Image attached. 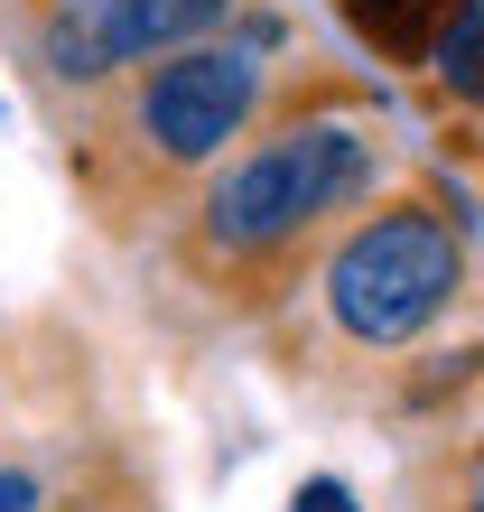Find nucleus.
<instances>
[{"instance_id":"nucleus-1","label":"nucleus","mask_w":484,"mask_h":512,"mask_svg":"<svg viewBox=\"0 0 484 512\" xmlns=\"http://www.w3.org/2000/svg\"><path fill=\"white\" fill-rule=\"evenodd\" d=\"M382 112L336 75H308L298 94L252 122V140L168 215L159 252L187 289H205L215 317H270L317 270L336 224L382 196Z\"/></svg>"},{"instance_id":"nucleus-2","label":"nucleus","mask_w":484,"mask_h":512,"mask_svg":"<svg viewBox=\"0 0 484 512\" xmlns=\"http://www.w3.org/2000/svg\"><path fill=\"white\" fill-rule=\"evenodd\" d=\"M280 47H289L280 19H233L215 38L168 47L149 66L112 75L103 94H84L75 140H66V168H75L84 205L112 233L140 224V215L168 224L270 112V94H280Z\"/></svg>"},{"instance_id":"nucleus-3","label":"nucleus","mask_w":484,"mask_h":512,"mask_svg":"<svg viewBox=\"0 0 484 512\" xmlns=\"http://www.w3.org/2000/svg\"><path fill=\"white\" fill-rule=\"evenodd\" d=\"M466 224L447 215V196L429 177H401L382 187L363 215L336 224V243L317 252V270L298 289L317 298V326L363 364H391V354L429 345L447 317L466 308Z\"/></svg>"},{"instance_id":"nucleus-4","label":"nucleus","mask_w":484,"mask_h":512,"mask_svg":"<svg viewBox=\"0 0 484 512\" xmlns=\"http://www.w3.org/2000/svg\"><path fill=\"white\" fill-rule=\"evenodd\" d=\"M233 19H242V0H75V10L28 19L19 47H28V66H38L47 94L84 103V94H103L112 75L149 66V56H168V47H196V38H215Z\"/></svg>"},{"instance_id":"nucleus-5","label":"nucleus","mask_w":484,"mask_h":512,"mask_svg":"<svg viewBox=\"0 0 484 512\" xmlns=\"http://www.w3.org/2000/svg\"><path fill=\"white\" fill-rule=\"evenodd\" d=\"M419 75L438 84V103L457 112V122H484V0H457V10H447V28L429 38V56H419Z\"/></svg>"},{"instance_id":"nucleus-6","label":"nucleus","mask_w":484,"mask_h":512,"mask_svg":"<svg viewBox=\"0 0 484 512\" xmlns=\"http://www.w3.org/2000/svg\"><path fill=\"white\" fill-rule=\"evenodd\" d=\"M447 10H457V0H336V19L382 56V66H419L429 38L447 28Z\"/></svg>"},{"instance_id":"nucleus-7","label":"nucleus","mask_w":484,"mask_h":512,"mask_svg":"<svg viewBox=\"0 0 484 512\" xmlns=\"http://www.w3.org/2000/svg\"><path fill=\"white\" fill-rule=\"evenodd\" d=\"M410 485H419V494L447 485V503H419V512H457V503H475V494H484V419H466L457 438H438V457L419 466Z\"/></svg>"},{"instance_id":"nucleus-8","label":"nucleus","mask_w":484,"mask_h":512,"mask_svg":"<svg viewBox=\"0 0 484 512\" xmlns=\"http://www.w3.org/2000/svg\"><path fill=\"white\" fill-rule=\"evenodd\" d=\"M0 512H56L47 485H38V466H19V457L0 466Z\"/></svg>"},{"instance_id":"nucleus-9","label":"nucleus","mask_w":484,"mask_h":512,"mask_svg":"<svg viewBox=\"0 0 484 512\" xmlns=\"http://www.w3.org/2000/svg\"><path fill=\"white\" fill-rule=\"evenodd\" d=\"M289 512H363V503H354V485H336V475H308V485L289 494Z\"/></svg>"},{"instance_id":"nucleus-10","label":"nucleus","mask_w":484,"mask_h":512,"mask_svg":"<svg viewBox=\"0 0 484 512\" xmlns=\"http://www.w3.org/2000/svg\"><path fill=\"white\" fill-rule=\"evenodd\" d=\"M47 10H75V0H0V28L19 38V28H28V19H47Z\"/></svg>"},{"instance_id":"nucleus-11","label":"nucleus","mask_w":484,"mask_h":512,"mask_svg":"<svg viewBox=\"0 0 484 512\" xmlns=\"http://www.w3.org/2000/svg\"><path fill=\"white\" fill-rule=\"evenodd\" d=\"M457 512H484V494H475V503H457Z\"/></svg>"}]
</instances>
